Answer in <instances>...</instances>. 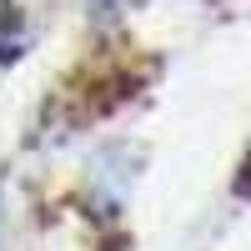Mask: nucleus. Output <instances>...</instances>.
Returning <instances> with one entry per match:
<instances>
[{"mask_svg": "<svg viewBox=\"0 0 251 251\" xmlns=\"http://www.w3.org/2000/svg\"><path fill=\"white\" fill-rule=\"evenodd\" d=\"M126 5H131V0H91V10H96L100 20H111V15H121Z\"/></svg>", "mask_w": 251, "mask_h": 251, "instance_id": "f257e3e1", "label": "nucleus"}, {"mask_svg": "<svg viewBox=\"0 0 251 251\" xmlns=\"http://www.w3.org/2000/svg\"><path fill=\"white\" fill-rule=\"evenodd\" d=\"M246 171H251V161H246ZM241 191H251V176H246V181H241Z\"/></svg>", "mask_w": 251, "mask_h": 251, "instance_id": "f03ea898", "label": "nucleus"}]
</instances>
